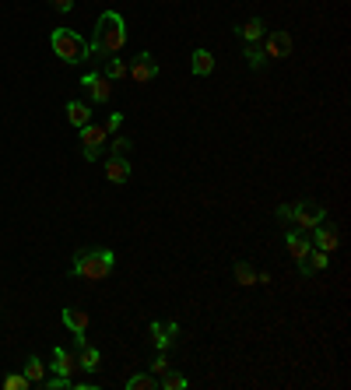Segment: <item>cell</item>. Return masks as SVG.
I'll list each match as a JSON object with an SVG mask.
<instances>
[{"label": "cell", "mask_w": 351, "mask_h": 390, "mask_svg": "<svg viewBox=\"0 0 351 390\" xmlns=\"http://www.w3.org/2000/svg\"><path fill=\"white\" fill-rule=\"evenodd\" d=\"M158 74H162V67H158V60L151 57L148 49L137 53L134 64H127V78H134V85H148V81H155Z\"/></svg>", "instance_id": "cell-6"}, {"label": "cell", "mask_w": 351, "mask_h": 390, "mask_svg": "<svg viewBox=\"0 0 351 390\" xmlns=\"http://www.w3.org/2000/svg\"><path fill=\"white\" fill-rule=\"evenodd\" d=\"M288 221H296L299 232H313L320 221H327V207L323 204H313V201H302V204H291L288 211Z\"/></svg>", "instance_id": "cell-4"}, {"label": "cell", "mask_w": 351, "mask_h": 390, "mask_svg": "<svg viewBox=\"0 0 351 390\" xmlns=\"http://www.w3.org/2000/svg\"><path fill=\"white\" fill-rule=\"evenodd\" d=\"M123 387H127V390H155V387H158V380H155L151 373H134Z\"/></svg>", "instance_id": "cell-22"}, {"label": "cell", "mask_w": 351, "mask_h": 390, "mask_svg": "<svg viewBox=\"0 0 351 390\" xmlns=\"http://www.w3.org/2000/svg\"><path fill=\"white\" fill-rule=\"evenodd\" d=\"M64 109H67V120H71V127H78V130H81L85 124H92V109H88V102H78V99H71Z\"/></svg>", "instance_id": "cell-16"}, {"label": "cell", "mask_w": 351, "mask_h": 390, "mask_svg": "<svg viewBox=\"0 0 351 390\" xmlns=\"http://www.w3.org/2000/svg\"><path fill=\"white\" fill-rule=\"evenodd\" d=\"M92 60H102V57H112V53H120L127 46V22L123 15L116 11H105L99 15L95 22V35H92Z\"/></svg>", "instance_id": "cell-1"}, {"label": "cell", "mask_w": 351, "mask_h": 390, "mask_svg": "<svg viewBox=\"0 0 351 390\" xmlns=\"http://www.w3.org/2000/svg\"><path fill=\"white\" fill-rule=\"evenodd\" d=\"M130 144H134V141H130L127 134H116L109 148H112V155H127V151H130Z\"/></svg>", "instance_id": "cell-26"}, {"label": "cell", "mask_w": 351, "mask_h": 390, "mask_svg": "<svg viewBox=\"0 0 351 390\" xmlns=\"http://www.w3.org/2000/svg\"><path fill=\"white\" fill-rule=\"evenodd\" d=\"M130 173H134V165L127 162V155H109V158H105V180H109V183L120 187V183L130 180Z\"/></svg>", "instance_id": "cell-10"}, {"label": "cell", "mask_w": 351, "mask_h": 390, "mask_svg": "<svg viewBox=\"0 0 351 390\" xmlns=\"http://www.w3.org/2000/svg\"><path fill=\"white\" fill-rule=\"evenodd\" d=\"M190 71H194L197 78L214 74V53H211V49H194V57H190Z\"/></svg>", "instance_id": "cell-15"}, {"label": "cell", "mask_w": 351, "mask_h": 390, "mask_svg": "<svg viewBox=\"0 0 351 390\" xmlns=\"http://www.w3.org/2000/svg\"><path fill=\"white\" fill-rule=\"evenodd\" d=\"M116 267V253L105 250V246H92V250H81L74 253V264H71V274L74 278H85V282H105Z\"/></svg>", "instance_id": "cell-2"}, {"label": "cell", "mask_w": 351, "mask_h": 390, "mask_svg": "<svg viewBox=\"0 0 351 390\" xmlns=\"http://www.w3.org/2000/svg\"><path fill=\"white\" fill-rule=\"evenodd\" d=\"M236 35H239L246 46H250V42H260V39H264V22H260V18H250V22H243V25L236 28Z\"/></svg>", "instance_id": "cell-18"}, {"label": "cell", "mask_w": 351, "mask_h": 390, "mask_svg": "<svg viewBox=\"0 0 351 390\" xmlns=\"http://www.w3.org/2000/svg\"><path fill=\"white\" fill-rule=\"evenodd\" d=\"M271 282H274V278L267 271H257V285H271Z\"/></svg>", "instance_id": "cell-30"}, {"label": "cell", "mask_w": 351, "mask_h": 390, "mask_svg": "<svg viewBox=\"0 0 351 390\" xmlns=\"http://www.w3.org/2000/svg\"><path fill=\"white\" fill-rule=\"evenodd\" d=\"M288 53H291V35H288L284 28L264 35V57H267V60H284Z\"/></svg>", "instance_id": "cell-8"}, {"label": "cell", "mask_w": 351, "mask_h": 390, "mask_svg": "<svg viewBox=\"0 0 351 390\" xmlns=\"http://www.w3.org/2000/svg\"><path fill=\"white\" fill-rule=\"evenodd\" d=\"M236 282H239L243 289L257 285V267H253L250 260H239V264H236Z\"/></svg>", "instance_id": "cell-21"}, {"label": "cell", "mask_w": 351, "mask_h": 390, "mask_svg": "<svg viewBox=\"0 0 351 390\" xmlns=\"http://www.w3.org/2000/svg\"><path fill=\"white\" fill-rule=\"evenodd\" d=\"M246 64H250L253 71H264V67H267V57H264V49H260L257 42L246 46Z\"/></svg>", "instance_id": "cell-23"}, {"label": "cell", "mask_w": 351, "mask_h": 390, "mask_svg": "<svg viewBox=\"0 0 351 390\" xmlns=\"http://www.w3.org/2000/svg\"><path fill=\"white\" fill-rule=\"evenodd\" d=\"M49 8H53V11H60V15H67V11L74 8V0H49Z\"/></svg>", "instance_id": "cell-29"}, {"label": "cell", "mask_w": 351, "mask_h": 390, "mask_svg": "<svg viewBox=\"0 0 351 390\" xmlns=\"http://www.w3.org/2000/svg\"><path fill=\"white\" fill-rule=\"evenodd\" d=\"M78 366H81L85 373H99V369H102V352H99L95 345H81V348H78Z\"/></svg>", "instance_id": "cell-17"}, {"label": "cell", "mask_w": 351, "mask_h": 390, "mask_svg": "<svg viewBox=\"0 0 351 390\" xmlns=\"http://www.w3.org/2000/svg\"><path fill=\"white\" fill-rule=\"evenodd\" d=\"M158 387H162V390H187V387H190V380H187L183 373H176V369L169 366V369L158 376Z\"/></svg>", "instance_id": "cell-19"}, {"label": "cell", "mask_w": 351, "mask_h": 390, "mask_svg": "<svg viewBox=\"0 0 351 390\" xmlns=\"http://www.w3.org/2000/svg\"><path fill=\"white\" fill-rule=\"evenodd\" d=\"M0 387H4V390H28L32 383H28L25 373H8L4 380H0Z\"/></svg>", "instance_id": "cell-25"}, {"label": "cell", "mask_w": 351, "mask_h": 390, "mask_svg": "<svg viewBox=\"0 0 351 390\" xmlns=\"http://www.w3.org/2000/svg\"><path fill=\"white\" fill-rule=\"evenodd\" d=\"M88 323H92L88 310H81V306H67L64 310V327L74 334V338H88Z\"/></svg>", "instance_id": "cell-11"}, {"label": "cell", "mask_w": 351, "mask_h": 390, "mask_svg": "<svg viewBox=\"0 0 351 390\" xmlns=\"http://www.w3.org/2000/svg\"><path fill=\"white\" fill-rule=\"evenodd\" d=\"M78 141H81V155H85V162H95V158L102 155V148H105L109 134H105V127H102V124H85V127H81V134H78Z\"/></svg>", "instance_id": "cell-5"}, {"label": "cell", "mask_w": 351, "mask_h": 390, "mask_svg": "<svg viewBox=\"0 0 351 390\" xmlns=\"http://www.w3.org/2000/svg\"><path fill=\"white\" fill-rule=\"evenodd\" d=\"M56 376H74L81 366H78V355L67 352V348H53V366H49Z\"/></svg>", "instance_id": "cell-13"}, {"label": "cell", "mask_w": 351, "mask_h": 390, "mask_svg": "<svg viewBox=\"0 0 351 390\" xmlns=\"http://www.w3.org/2000/svg\"><path fill=\"white\" fill-rule=\"evenodd\" d=\"M102 74H105L109 81H123V78H127V64H123L120 57H112V60L105 64V71H102Z\"/></svg>", "instance_id": "cell-24"}, {"label": "cell", "mask_w": 351, "mask_h": 390, "mask_svg": "<svg viewBox=\"0 0 351 390\" xmlns=\"http://www.w3.org/2000/svg\"><path fill=\"white\" fill-rule=\"evenodd\" d=\"M49 46H53V53H56L64 64H85V60H92V46H88L74 28H53Z\"/></svg>", "instance_id": "cell-3"}, {"label": "cell", "mask_w": 351, "mask_h": 390, "mask_svg": "<svg viewBox=\"0 0 351 390\" xmlns=\"http://www.w3.org/2000/svg\"><path fill=\"white\" fill-rule=\"evenodd\" d=\"M102 127H105V134H116V130L123 127V113H112V117H109V120H105Z\"/></svg>", "instance_id": "cell-27"}, {"label": "cell", "mask_w": 351, "mask_h": 390, "mask_svg": "<svg viewBox=\"0 0 351 390\" xmlns=\"http://www.w3.org/2000/svg\"><path fill=\"white\" fill-rule=\"evenodd\" d=\"M165 369H169V359H165V352H158V359H155V362H151V376H155V380H158V376H162V373H165Z\"/></svg>", "instance_id": "cell-28"}, {"label": "cell", "mask_w": 351, "mask_h": 390, "mask_svg": "<svg viewBox=\"0 0 351 390\" xmlns=\"http://www.w3.org/2000/svg\"><path fill=\"white\" fill-rule=\"evenodd\" d=\"M81 88L92 95V102H99V105H105L109 99H112V81L102 74V71H88L85 78H81Z\"/></svg>", "instance_id": "cell-7"}, {"label": "cell", "mask_w": 351, "mask_h": 390, "mask_svg": "<svg viewBox=\"0 0 351 390\" xmlns=\"http://www.w3.org/2000/svg\"><path fill=\"white\" fill-rule=\"evenodd\" d=\"M22 373L28 376V383H32V387H39V383L46 380V362H42L39 355H28V359H25V369H22Z\"/></svg>", "instance_id": "cell-20"}, {"label": "cell", "mask_w": 351, "mask_h": 390, "mask_svg": "<svg viewBox=\"0 0 351 390\" xmlns=\"http://www.w3.org/2000/svg\"><path fill=\"white\" fill-rule=\"evenodd\" d=\"M337 243H341V236H337V229H334V226H323V221H320V226L313 229V246H316V250L334 253V250H337Z\"/></svg>", "instance_id": "cell-14"}, {"label": "cell", "mask_w": 351, "mask_h": 390, "mask_svg": "<svg viewBox=\"0 0 351 390\" xmlns=\"http://www.w3.org/2000/svg\"><path fill=\"white\" fill-rule=\"evenodd\" d=\"M284 246H288V253H291V260H296V264H302L306 257H309V250H313V239L306 236V232H288L284 236Z\"/></svg>", "instance_id": "cell-12"}, {"label": "cell", "mask_w": 351, "mask_h": 390, "mask_svg": "<svg viewBox=\"0 0 351 390\" xmlns=\"http://www.w3.org/2000/svg\"><path fill=\"white\" fill-rule=\"evenodd\" d=\"M176 334H180V323H162V320H151V345L158 352H169L176 345Z\"/></svg>", "instance_id": "cell-9"}]
</instances>
